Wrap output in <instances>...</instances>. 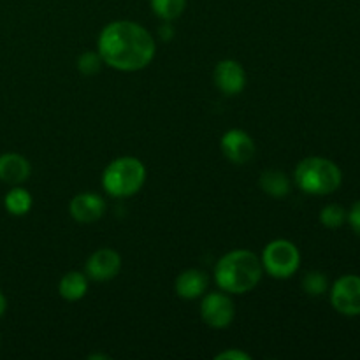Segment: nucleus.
<instances>
[{
  "mask_svg": "<svg viewBox=\"0 0 360 360\" xmlns=\"http://www.w3.org/2000/svg\"><path fill=\"white\" fill-rule=\"evenodd\" d=\"M330 304L345 316L360 315V276L347 274L334 281L330 288Z\"/></svg>",
  "mask_w": 360,
  "mask_h": 360,
  "instance_id": "423d86ee",
  "label": "nucleus"
},
{
  "mask_svg": "<svg viewBox=\"0 0 360 360\" xmlns=\"http://www.w3.org/2000/svg\"><path fill=\"white\" fill-rule=\"evenodd\" d=\"M260 262L269 276L276 280H287L292 274L297 273L301 266V253L292 241L276 239L264 248Z\"/></svg>",
  "mask_w": 360,
  "mask_h": 360,
  "instance_id": "39448f33",
  "label": "nucleus"
},
{
  "mask_svg": "<svg viewBox=\"0 0 360 360\" xmlns=\"http://www.w3.org/2000/svg\"><path fill=\"white\" fill-rule=\"evenodd\" d=\"M150 4L153 13L164 21L179 18L186 7V0H150Z\"/></svg>",
  "mask_w": 360,
  "mask_h": 360,
  "instance_id": "f3484780",
  "label": "nucleus"
},
{
  "mask_svg": "<svg viewBox=\"0 0 360 360\" xmlns=\"http://www.w3.org/2000/svg\"><path fill=\"white\" fill-rule=\"evenodd\" d=\"M70 214L79 224H95L105 213V200L101 195L91 192L79 193L70 200Z\"/></svg>",
  "mask_w": 360,
  "mask_h": 360,
  "instance_id": "9b49d317",
  "label": "nucleus"
},
{
  "mask_svg": "<svg viewBox=\"0 0 360 360\" xmlns=\"http://www.w3.org/2000/svg\"><path fill=\"white\" fill-rule=\"evenodd\" d=\"M347 220L350 221V225H352V229L355 231V234L360 236V200H357V202L352 206V210H350V213H348Z\"/></svg>",
  "mask_w": 360,
  "mask_h": 360,
  "instance_id": "4be33fe9",
  "label": "nucleus"
},
{
  "mask_svg": "<svg viewBox=\"0 0 360 360\" xmlns=\"http://www.w3.org/2000/svg\"><path fill=\"white\" fill-rule=\"evenodd\" d=\"M158 32H160L162 39H171L172 35H174V28H172V25L169 23V21H165V23L162 25L160 30H158Z\"/></svg>",
  "mask_w": 360,
  "mask_h": 360,
  "instance_id": "5701e85b",
  "label": "nucleus"
},
{
  "mask_svg": "<svg viewBox=\"0 0 360 360\" xmlns=\"http://www.w3.org/2000/svg\"><path fill=\"white\" fill-rule=\"evenodd\" d=\"M295 185L309 195H329L343 181V172L333 160L323 157H308L301 160L294 172Z\"/></svg>",
  "mask_w": 360,
  "mask_h": 360,
  "instance_id": "7ed1b4c3",
  "label": "nucleus"
},
{
  "mask_svg": "<svg viewBox=\"0 0 360 360\" xmlns=\"http://www.w3.org/2000/svg\"><path fill=\"white\" fill-rule=\"evenodd\" d=\"M207 288V274L200 269H186L176 278L174 290L181 299L192 301L200 297Z\"/></svg>",
  "mask_w": 360,
  "mask_h": 360,
  "instance_id": "ddd939ff",
  "label": "nucleus"
},
{
  "mask_svg": "<svg viewBox=\"0 0 360 360\" xmlns=\"http://www.w3.org/2000/svg\"><path fill=\"white\" fill-rule=\"evenodd\" d=\"M262 273V262L255 253L248 250H234L218 260L214 267V280L227 294L241 295L259 285Z\"/></svg>",
  "mask_w": 360,
  "mask_h": 360,
  "instance_id": "f03ea898",
  "label": "nucleus"
},
{
  "mask_svg": "<svg viewBox=\"0 0 360 360\" xmlns=\"http://www.w3.org/2000/svg\"><path fill=\"white\" fill-rule=\"evenodd\" d=\"M146 181V167L136 157H120L105 167L102 174V186L116 199L132 197L143 188Z\"/></svg>",
  "mask_w": 360,
  "mask_h": 360,
  "instance_id": "20e7f679",
  "label": "nucleus"
},
{
  "mask_svg": "<svg viewBox=\"0 0 360 360\" xmlns=\"http://www.w3.org/2000/svg\"><path fill=\"white\" fill-rule=\"evenodd\" d=\"M214 359L217 360H252V355L241 350H225L221 352V354H218Z\"/></svg>",
  "mask_w": 360,
  "mask_h": 360,
  "instance_id": "412c9836",
  "label": "nucleus"
},
{
  "mask_svg": "<svg viewBox=\"0 0 360 360\" xmlns=\"http://www.w3.org/2000/svg\"><path fill=\"white\" fill-rule=\"evenodd\" d=\"M348 213L340 206V204H329L320 211V221L327 229H338L347 221Z\"/></svg>",
  "mask_w": 360,
  "mask_h": 360,
  "instance_id": "a211bd4d",
  "label": "nucleus"
},
{
  "mask_svg": "<svg viewBox=\"0 0 360 360\" xmlns=\"http://www.w3.org/2000/svg\"><path fill=\"white\" fill-rule=\"evenodd\" d=\"M58 292L65 301L74 302L83 299L88 292L86 274L79 273V271H70V273L63 274L58 283Z\"/></svg>",
  "mask_w": 360,
  "mask_h": 360,
  "instance_id": "4468645a",
  "label": "nucleus"
},
{
  "mask_svg": "<svg viewBox=\"0 0 360 360\" xmlns=\"http://www.w3.org/2000/svg\"><path fill=\"white\" fill-rule=\"evenodd\" d=\"M155 39L134 21H112L102 28L97 51L102 62L122 72L144 69L155 58Z\"/></svg>",
  "mask_w": 360,
  "mask_h": 360,
  "instance_id": "f257e3e1",
  "label": "nucleus"
},
{
  "mask_svg": "<svg viewBox=\"0 0 360 360\" xmlns=\"http://www.w3.org/2000/svg\"><path fill=\"white\" fill-rule=\"evenodd\" d=\"M30 162L20 153L0 155V181L7 185H21L30 176Z\"/></svg>",
  "mask_w": 360,
  "mask_h": 360,
  "instance_id": "f8f14e48",
  "label": "nucleus"
},
{
  "mask_svg": "<svg viewBox=\"0 0 360 360\" xmlns=\"http://www.w3.org/2000/svg\"><path fill=\"white\" fill-rule=\"evenodd\" d=\"M214 84L225 95H239L246 86V70L236 60H221L214 67Z\"/></svg>",
  "mask_w": 360,
  "mask_h": 360,
  "instance_id": "9d476101",
  "label": "nucleus"
},
{
  "mask_svg": "<svg viewBox=\"0 0 360 360\" xmlns=\"http://www.w3.org/2000/svg\"><path fill=\"white\" fill-rule=\"evenodd\" d=\"M6 309H7V299H6V295H4L2 292H0V316H2L4 313H6Z\"/></svg>",
  "mask_w": 360,
  "mask_h": 360,
  "instance_id": "b1692460",
  "label": "nucleus"
},
{
  "mask_svg": "<svg viewBox=\"0 0 360 360\" xmlns=\"http://www.w3.org/2000/svg\"><path fill=\"white\" fill-rule=\"evenodd\" d=\"M302 288H304L306 294L309 295H322L326 294L327 288H329V281H327V276L323 273H319V271H313V273H308L302 280Z\"/></svg>",
  "mask_w": 360,
  "mask_h": 360,
  "instance_id": "6ab92c4d",
  "label": "nucleus"
},
{
  "mask_svg": "<svg viewBox=\"0 0 360 360\" xmlns=\"http://www.w3.org/2000/svg\"><path fill=\"white\" fill-rule=\"evenodd\" d=\"M259 185L264 190V193L274 197V199L287 197L288 192H290V179H288V176L285 172L276 171V169L264 171L260 174Z\"/></svg>",
  "mask_w": 360,
  "mask_h": 360,
  "instance_id": "2eb2a0df",
  "label": "nucleus"
},
{
  "mask_svg": "<svg viewBox=\"0 0 360 360\" xmlns=\"http://www.w3.org/2000/svg\"><path fill=\"white\" fill-rule=\"evenodd\" d=\"M122 269V257L111 248H101L86 260V276L95 281H109L118 276Z\"/></svg>",
  "mask_w": 360,
  "mask_h": 360,
  "instance_id": "1a4fd4ad",
  "label": "nucleus"
},
{
  "mask_svg": "<svg viewBox=\"0 0 360 360\" xmlns=\"http://www.w3.org/2000/svg\"><path fill=\"white\" fill-rule=\"evenodd\" d=\"M221 153L231 160L232 164L243 165L250 162L255 155V143L252 136L241 129H232L221 136L220 141Z\"/></svg>",
  "mask_w": 360,
  "mask_h": 360,
  "instance_id": "6e6552de",
  "label": "nucleus"
},
{
  "mask_svg": "<svg viewBox=\"0 0 360 360\" xmlns=\"http://www.w3.org/2000/svg\"><path fill=\"white\" fill-rule=\"evenodd\" d=\"M4 206H6L7 213L14 214V217H23L32 210V195L25 188L16 186L11 192H7Z\"/></svg>",
  "mask_w": 360,
  "mask_h": 360,
  "instance_id": "dca6fc26",
  "label": "nucleus"
},
{
  "mask_svg": "<svg viewBox=\"0 0 360 360\" xmlns=\"http://www.w3.org/2000/svg\"><path fill=\"white\" fill-rule=\"evenodd\" d=\"M104 65L98 51H84L83 55L77 58V69L79 72H83L84 76H91V74H97L101 70V67Z\"/></svg>",
  "mask_w": 360,
  "mask_h": 360,
  "instance_id": "aec40b11",
  "label": "nucleus"
},
{
  "mask_svg": "<svg viewBox=\"0 0 360 360\" xmlns=\"http://www.w3.org/2000/svg\"><path fill=\"white\" fill-rule=\"evenodd\" d=\"M236 308L225 292H211L200 302V319L213 329H225L232 323Z\"/></svg>",
  "mask_w": 360,
  "mask_h": 360,
  "instance_id": "0eeeda50",
  "label": "nucleus"
}]
</instances>
